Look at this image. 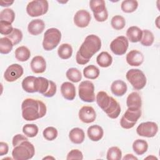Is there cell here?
<instances>
[{
    "mask_svg": "<svg viewBox=\"0 0 160 160\" xmlns=\"http://www.w3.org/2000/svg\"><path fill=\"white\" fill-rule=\"evenodd\" d=\"M14 3V1H0V5L2 7H8Z\"/></svg>",
    "mask_w": 160,
    "mask_h": 160,
    "instance_id": "obj_47",
    "label": "cell"
},
{
    "mask_svg": "<svg viewBox=\"0 0 160 160\" xmlns=\"http://www.w3.org/2000/svg\"><path fill=\"white\" fill-rule=\"evenodd\" d=\"M111 24L115 30L122 29L126 25L125 19L120 15H116L112 17L111 21Z\"/></svg>",
    "mask_w": 160,
    "mask_h": 160,
    "instance_id": "obj_38",
    "label": "cell"
},
{
    "mask_svg": "<svg viewBox=\"0 0 160 160\" xmlns=\"http://www.w3.org/2000/svg\"><path fill=\"white\" fill-rule=\"evenodd\" d=\"M126 61L131 66H139L144 61L142 53L138 50L134 49L129 51L126 55Z\"/></svg>",
    "mask_w": 160,
    "mask_h": 160,
    "instance_id": "obj_16",
    "label": "cell"
},
{
    "mask_svg": "<svg viewBox=\"0 0 160 160\" xmlns=\"http://www.w3.org/2000/svg\"><path fill=\"white\" fill-rule=\"evenodd\" d=\"M6 37L12 41L13 45H16L21 41L22 39V32L20 29L18 28H14L11 33Z\"/></svg>",
    "mask_w": 160,
    "mask_h": 160,
    "instance_id": "obj_41",
    "label": "cell"
},
{
    "mask_svg": "<svg viewBox=\"0 0 160 160\" xmlns=\"http://www.w3.org/2000/svg\"><path fill=\"white\" fill-rule=\"evenodd\" d=\"M128 89L127 84L122 80H116L111 85V91L116 96H122L125 94Z\"/></svg>",
    "mask_w": 160,
    "mask_h": 160,
    "instance_id": "obj_20",
    "label": "cell"
},
{
    "mask_svg": "<svg viewBox=\"0 0 160 160\" xmlns=\"http://www.w3.org/2000/svg\"><path fill=\"white\" fill-rule=\"evenodd\" d=\"M12 41L7 37L1 38L0 39V52L3 54H7L9 53L13 47Z\"/></svg>",
    "mask_w": 160,
    "mask_h": 160,
    "instance_id": "obj_34",
    "label": "cell"
},
{
    "mask_svg": "<svg viewBox=\"0 0 160 160\" xmlns=\"http://www.w3.org/2000/svg\"><path fill=\"white\" fill-rule=\"evenodd\" d=\"M42 135L46 140L53 141L57 138L58 135V132L55 128L49 126L44 129L42 132Z\"/></svg>",
    "mask_w": 160,
    "mask_h": 160,
    "instance_id": "obj_40",
    "label": "cell"
},
{
    "mask_svg": "<svg viewBox=\"0 0 160 160\" xmlns=\"http://www.w3.org/2000/svg\"><path fill=\"white\" fill-rule=\"evenodd\" d=\"M9 151V146L8 144L5 142L1 141L0 142V156H4L8 154Z\"/></svg>",
    "mask_w": 160,
    "mask_h": 160,
    "instance_id": "obj_46",
    "label": "cell"
},
{
    "mask_svg": "<svg viewBox=\"0 0 160 160\" xmlns=\"http://www.w3.org/2000/svg\"><path fill=\"white\" fill-rule=\"evenodd\" d=\"M127 80L136 90H141L146 84V78L144 72L139 69H131L126 74Z\"/></svg>",
    "mask_w": 160,
    "mask_h": 160,
    "instance_id": "obj_6",
    "label": "cell"
},
{
    "mask_svg": "<svg viewBox=\"0 0 160 160\" xmlns=\"http://www.w3.org/2000/svg\"><path fill=\"white\" fill-rule=\"evenodd\" d=\"M89 6L93 12L95 20L98 22H104L108 18V12L104 0H91Z\"/></svg>",
    "mask_w": 160,
    "mask_h": 160,
    "instance_id": "obj_10",
    "label": "cell"
},
{
    "mask_svg": "<svg viewBox=\"0 0 160 160\" xmlns=\"http://www.w3.org/2000/svg\"><path fill=\"white\" fill-rule=\"evenodd\" d=\"M96 62L99 66L102 68H108L111 65L112 62V58L108 52L102 51L98 55Z\"/></svg>",
    "mask_w": 160,
    "mask_h": 160,
    "instance_id": "obj_26",
    "label": "cell"
},
{
    "mask_svg": "<svg viewBox=\"0 0 160 160\" xmlns=\"http://www.w3.org/2000/svg\"><path fill=\"white\" fill-rule=\"evenodd\" d=\"M126 105L130 108H141L142 100L139 94L137 92H132L126 99Z\"/></svg>",
    "mask_w": 160,
    "mask_h": 160,
    "instance_id": "obj_24",
    "label": "cell"
},
{
    "mask_svg": "<svg viewBox=\"0 0 160 160\" xmlns=\"http://www.w3.org/2000/svg\"><path fill=\"white\" fill-rule=\"evenodd\" d=\"M13 29L14 28L11 23L0 21V33L1 34L8 36L11 33Z\"/></svg>",
    "mask_w": 160,
    "mask_h": 160,
    "instance_id": "obj_42",
    "label": "cell"
},
{
    "mask_svg": "<svg viewBox=\"0 0 160 160\" xmlns=\"http://www.w3.org/2000/svg\"><path fill=\"white\" fill-rule=\"evenodd\" d=\"M54 159L55 158H53V157H52V156H46V157H45V158H43V159Z\"/></svg>",
    "mask_w": 160,
    "mask_h": 160,
    "instance_id": "obj_50",
    "label": "cell"
},
{
    "mask_svg": "<svg viewBox=\"0 0 160 160\" xmlns=\"http://www.w3.org/2000/svg\"><path fill=\"white\" fill-rule=\"evenodd\" d=\"M15 19V13L12 9L6 8L0 12V21H6L12 24Z\"/></svg>",
    "mask_w": 160,
    "mask_h": 160,
    "instance_id": "obj_35",
    "label": "cell"
},
{
    "mask_svg": "<svg viewBox=\"0 0 160 160\" xmlns=\"http://www.w3.org/2000/svg\"><path fill=\"white\" fill-rule=\"evenodd\" d=\"M58 54L59 57L62 59L70 58L72 54V48L71 45L68 43L61 44L58 49Z\"/></svg>",
    "mask_w": 160,
    "mask_h": 160,
    "instance_id": "obj_28",
    "label": "cell"
},
{
    "mask_svg": "<svg viewBox=\"0 0 160 160\" xmlns=\"http://www.w3.org/2000/svg\"><path fill=\"white\" fill-rule=\"evenodd\" d=\"M79 118L84 123H91L94 122L96 118L94 109L89 106H84L79 111Z\"/></svg>",
    "mask_w": 160,
    "mask_h": 160,
    "instance_id": "obj_15",
    "label": "cell"
},
{
    "mask_svg": "<svg viewBox=\"0 0 160 160\" xmlns=\"http://www.w3.org/2000/svg\"><path fill=\"white\" fill-rule=\"evenodd\" d=\"M49 8L46 0H34L30 1L26 6V12L31 17H38L45 14Z\"/></svg>",
    "mask_w": 160,
    "mask_h": 160,
    "instance_id": "obj_8",
    "label": "cell"
},
{
    "mask_svg": "<svg viewBox=\"0 0 160 160\" xmlns=\"http://www.w3.org/2000/svg\"><path fill=\"white\" fill-rule=\"evenodd\" d=\"M132 149L134 152L138 155H142L148 149V144L144 139H136L133 142Z\"/></svg>",
    "mask_w": 160,
    "mask_h": 160,
    "instance_id": "obj_29",
    "label": "cell"
},
{
    "mask_svg": "<svg viewBox=\"0 0 160 160\" xmlns=\"http://www.w3.org/2000/svg\"><path fill=\"white\" fill-rule=\"evenodd\" d=\"M79 98L84 102H92L96 100L94 84L90 81H82L78 87Z\"/></svg>",
    "mask_w": 160,
    "mask_h": 160,
    "instance_id": "obj_9",
    "label": "cell"
},
{
    "mask_svg": "<svg viewBox=\"0 0 160 160\" xmlns=\"http://www.w3.org/2000/svg\"><path fill=\"white\" fill-rule=\"evenodd\" d=\"M87 134L90 140L92 141H98L103 137L104 131L100 126L92 125L88 128Z\"/></svg>",
    "mask_w": 160,
    "mask_h": 160,
    "instance_id": "obj_21",
    "label": "cell"
},
{
    "mask_svg": "<svg viewBox=\"0 0 160 160\" xmlns=\"http://www.w3.org/2000/svg\"><path fill=\"white\" fill-rule=\"evenodd\" d=\"M138 7V2L136 0L123 1L121 5V10L126 13H131L134 12Z\"/></svg>",
    "mask_w": 160,
    "mask_h": 160,
    "instance_id": "obj_32",
    "label": "cell"
},
{
    "mask_svg": "<svg viewBox=\"0 0 160 160\" xmlns=\"http://www.w3.org/2000/svg\"><path fill=\"white\" fill-rule=\"evenodd\" d=\"M67 78L72 82H78L82 79L81 71L75 68H71L68 69L66 73Z\"/></svg>",
    "mask_w": 160,
    "mask_h": 160,
    "instance_id": "obj_33",
    "label": "cell"
},
{
    "mask_svg": "<svg viewBox=\"0 0 160 160\" xmlns=\"http://www.w3.org/2000/svg\"><path fill=\"white\" fill-rule=\"evenodd\" d=\"M154 40V36L153 33L148 29H144L142 31V38L140 41L141 44L144 46H151Z\"/></svg>",
    "mask_w": 160,
    "mask_h": 160,
    "instance_id": "obj_36",
    "label": "cell"
},
{
    "mask_svg": "<svg viewBox=\"0 0 160 160\" xmlns=\"http://www.w3.org/2000/svg\"><path fill=\"white\" fill-rule=\"evenodd\" d=\"M45 28L44 22L40 19L32 20L28 26V31L29 34L33 36H37L42 32Z\"/></svg>",
    "mask_w": 160,
    "mask_h": 160,
    "instance_id": "obj_19",
    "label": "cell"
},
{
    "mask_svg": "<svg viewBox=\"0 0 160 160\" xmlns=\"http://www.w3.org/2000/svg\"><path fill=\"white\" fill-rule=\"evenodd\" d=\"M15 58L16 59L21 62L28 61L31 56L30 50L26 46H22L16 48L14 52Z\"/></svg>",
    "mask_w": 160,
    "mask_h": 160,
    "instance_id": "obj_27",
    "label": "cell"
},
{
    "mask_svg": "<svg viewBox=\"0 0 160 160\" xmlns=\"http://www.w3.org/2000/svg\"><path fill=\"white\" fill-rule=\"evenodd\" d=\"M127 39L132 42H138L141 41L142 36V31L138 26L129 27L126 31Z\"/></svg>",
    "mask_w": 160,
    "mask_h": 160,
    "instance_id": "obj_22",
    "label": "cell"
},
{
    "mask_svg": "<svg viewBox=\"0 0 160 160\" xmlns=\"http://www.w3.org/2000/svg\"><path fill=\"white\" fill-rule=\"evenodd\" d=\"M96 101L100 108L111 119L117 118L121 112L119 102L112 96H109L105 91H99L96 96Z\"/></svg>",
    "mask_w": 160,
    "mask_h": 160,
    "instance_id": "obj_3",
    "label": "cell"
},
{
    "mask_svg": "<svg viewBox=\"0 0 160 160\" xmlns=\"http://www.w3.org/2000/svg\"><path fill=\"white\" fill-rule=\"evenodd\" d=\"M158 131V124L152 121L141 122L136 128L137 134L142 137L152 138Z\"/></svg>",
    "mask_w": 160,
    "mask_h": 160,
    "instance_id": "obj_11",
    "label": "cell"
},
{
    "mask_svg": "<svg viewBox=\"0 0 160 160\" xmlns=\"http://www.w3.org/2000/svg\"><path fill=\"white\" fill-rule=\"evenodd\" d=\"M23 68L19 64H12L8 67L4 73V78L8 82H14L23 74Z\"/></svg>",
    "mask_w": 160,
    "mask_h": 160,
    "instance_id": "obj_13",
    "label": "cell"
},
{
    "mask_svg": "<svg viewBox=\"0 0 160 160\" xmlns=\"http://www.w3.org/2000/svg\"><path fill=\"white\" fill-rule=\"evenodd\" d=\"M99 69L94 65H89L84 68L83 75L84 76L89 79H95L99 76Z\"/></svg>",
    "mask_w": 160,
    "mask_h": 160,
    "instance_id": "obj_31",
    "label": "cell"
},
{
    "mask_svg": "<svg viewBox=\"0 0 160 160\" xmlns=\"http://www.w3.org/2000/svg\"><path fill=\"white\" fill-rule=\"evenodd\" d=\"M35 154L33 144L28 140L23 141L15 146L12 151V156L15 160H28Z\"/></svg>",
    "mask_w": 160,
    "mask_h": 160,
    "instance_id": "obj_4",
    "label": "cell"
},
{
    "mask_svg": "<svg viewBox=\"0 0 160 160\" xmlns=\"http://www.w3.org/2000/svg\"><path fill=\"white\" fill-rule=\"evenodd\" d=\"M129 46V41L126 37L119 36L113 39L110 44L111 51L116 55L121 56L125 54Z\"/></svg>",
    "mask_w": 160,
    "mask_h": 160,
    "instance_id": "obj_12",
    "label": "cell"
},
{
    "mask_svg": "<svg viewBox=\"0 0 160 160\" xmlns=\"http://www.w3.org/2000/svg\"><path fill=\"white\" fill-rule=\"evenodd\" d=\"M61 92L64 98L72 101L76 97L75 86L70 82H64L61 86Z\"/></svg>",
    "mask_w": 160,
    "mask_h": 160,
    "instance_id": "obj_18",
    "label": "cell"
},
{
    "mask_svg": "<svg viewBox=\"0 0 160 160\" xmlns=\"http://www.w3.org/2000/svg\"><path fill=\"white\" fill-rule=\"evenodd\" d=\"M61 39V31L57 28H49L44 32L42 41V47L46 51H51L57 47L60 42Z\"/></svg>",
    "mask_w": 160,
    "mask_h": 160,
    "instance_id": "obj_5",
    "label": "cell"
},
{
    "mask_svg": "<svg viewBox=\"0 0 160 160\" xmlns=\"http://www.w3.org/2000/svg\"><path fill=\"white\" fill-rule=\"evenodd\" d=\"M50 80L43 77H36L35 80V91L44 94L49 89Z\"/></svg>",
    "mask_w": 160,
    "mask_h": 160,
    "instance_id": "obj_25",
    "label": "cell"
},
{
    "mask_svg": "<svg viewBox=\"0 0 160 160\" xmlns=\"http://www.w3.org/2000/svg\"><path fill=\"white\" fill-rule=\"evenodd\" d=\"M83 159V154L81 151L79 149H72L70 151L66 157L67 160H71V159Z\"/></svg>",
    "mask_w": 160,
    "mask_h": 160,
    "instance_id": "obj_43",
    "label": "cell"
},
{
    "mask_svg": "<svg viewBox=\"0 0 160 160\" xmlns=\"http://www.w3.org/2000/svg\"><path fill=\"white\" fill-rule=\"evenodd\" d=\"M106 158L108 160H120L122 158V151L117 146L111 147L108 150Z\"/></svg>",
    "mask_w": 160,
    "mask_h": 160,
    "instance_id": "obj_37",
    "label": "cell"
},
{
    "mask_svg": "<svg viewBox=\"0 0 160 160\" xmlns=\"http://www.w3.org/2000/svg\"><path fill=\"white\" fill-rule=\"evenodd\" d=\"M31 69L34 73L41 74L46 69V62L41 56H34L31 61Z\"/></svg>",
    "mask_w": 160,
    "mask_h": 160,
    "instance_id": "obj_17",
    "label": "cell"
},
{
    "mask_svg": "<svg viewBox=\"0 0 160 160\" xmlns=\"http://www.w3.org/2000/svg\"><path fill=\"white\" fill-rule=\"evenodd\" d=\"M159 17H158V18H157V19H156V26H157V27H158V28H159V24H158V21H159V20H158V19H159Z\"/></svg>",
    "mask_w": 160,
    "mask_h": 160,
    "instance_id": "obj_51",
    "label": "cell"
},
{
    "mask_svg": "<svg viewBox=\"0 0 160 160\" xmlns=\"http://www.w3.org/2000/svg\"><path fill=\"white\" fill-rule=\"evenodd\" d=\"M36 77L33 76H29L24 78L22 81L21 85L22 89L27 92L33 93L36 92L35 91V80Z\"/></svg>",
    "mask_w": 160,
    "mask_h": 160,
    "instance_id": "obj_30",
    "label": "cell"
},
{
    "mask_svg": "<svg viewBox=\"0 0 160 160\" xmlns=\"http://www.w3.org/2000/svg\"><path fill=\"white\" fill-rule=\"evenodd\" d=\"M69 138L74 144H81L84 140L85 134L82 129L79 128H74L69 131Z\"/></svg>",
    "mask_w": 160,
    "mask_h": 160,
    "instance_id": "obj_23",
    "label": "cell"
},
{
    "mask_svg": "<svg viewBox=\"0 0 160 160\" xmlns=\"http://www.w3.org/2000/svg\"><path fill=\"white\" fill-rule=\"evenodd\" d=\"M25 140H28V139L25 136L22 135L21 134H18L15 135L13 137L12 140V143L13 147L16 146L19 142H21L23 141H25Z\"/></svg>",
    "mask_w": 160,
    "mask_h": 160,
    "instance_id": "obj_45",
    "label": "cell"
},
{
    "mask_svg": "<svg viewBox=\"0 0 160 160\" xmlns=\"http://www.w3.org/2000/svg\"><path fill=\"white\" fill-rule=\"evenodd\" d=\"M145 159H158L157 158H156L155 156H152V155L149 156H148V157H146Z\"/></svg>",
    "mask_w": 160,
    "mask_h": 160,
    "instance_id": "obj_49",
    "label": "cell"
},
{
    "mask_svg": "<svg viewBox=\"0 0 160 160\" xmlns=\"http://www.w3.org/2000/svg\"><path fill=\"white\" fill-rule=\"evenodd\" d=\"M101 48V39L95 34H90L86 37L76 53V61L78 64L84 65L87 64L94 54Z\"/></svg>",
    "mask_w": 160,
    "mask_h": 160,
    "instance_id": "obj_1",
    "label": "cell"
},
{
    "mask_svg": "<svg viewBox=\"0 0 160 160\" xmlns=\"http://www.w3.org/2000/svg\"><path fill=\"white\" fill-rule=\"evenodd\" d=\"M21 110L23 119L31 121L44 117L46 114L47 108L41 100L26 98L22 102Z\"/></svg>",
    "mask_w": 160,
    "mask_h": 160,
    "instance_id": "obj_2",
    "label": "cell"
},
{
    "mask_svg": "<svg viewBox=\"0 0 160 160\" xmlns=\"http://www.w3.org/2000/svg\"><path fill=\"white\" fill-rule=\"evenodd\" d=\"M123 160H138V158L134 156L133 154H127L123 158H122Z\"/></svg>",
    "mask_w": 160,
    "mask_h": 160,
    "instance_id": "obj_48",
    "label": "cell"
},
{
    "mask_svg": "<svg viewBox=\"0 0 160 160\" xmlns=\"http://www.w3.org/2000/svg\"><path fill=\"white\" fill-rule=\"evenodd\" d=\"M141 116V108H128L120 120V125L124 129H131L136 124Z\"/></svg>",
    "mask_w": 160,
    "mask_h": 160,
    "instance_id": "obj_7",
    "label": "cell"
},
{
    "mask_svg": "<svg viewBox=\"0 0 160 160\" xmlns=\"http://www.w3.org/2000/svg\"><path fill=\"white\" fill-rule=\"evenodd\" d=\"M38 127L34 124H26L22 128L23 133L29 138L35 137L38 134Z\"/></svg>",
    "mask_w": 160,
    "mask_h": 160,
    "instance_id": "obj_39",
    "label": "cell"
},
{
    "mask_svg": "<svg viewBox=\"0 0 160 160\" xmlns=\"http://www.w3.org/2000/svg\"><path fill=\"white\" fill-rule=\"evenodd\" d=\"M56 90H57V86H56V83L54 82H53L52 81L50 80L49 88L48 90L42 95L47 98H51L55 95V94L56 92Z\"/></svg>",
    "mask_w": 160,
    "mask_h": 160,
    "instance_id": "obj_44",
    "label": "cell"
},
{
    "mask_svg": "<svg viewBox=\"0 0 160 160\" xmlns=\"http://www.w3.org/2000/svg\"><path fill=\"white\" fill-rule=\"evenodd\" d=\"M91 14L90 13L84 9H81L78 11L74 16V23L79 28H86L87 27L91 21Z\"/></svg>",
    "mask_w": 160,
    "mask_h": 160,
    "instance_id": "obj_14",
    "label": "cell"
}]
</instances>
